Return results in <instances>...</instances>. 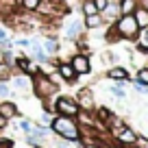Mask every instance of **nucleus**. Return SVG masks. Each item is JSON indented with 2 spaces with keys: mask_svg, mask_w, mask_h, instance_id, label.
<instances>
[{
  "mask_svg": "<svg viewBox=\"0 0 148 148\" xmlns=\"http://www.w3.org/2000/svg\"><path fill=\"white\" fill-rule=\"evenodd\" d=\"M50 131L57 133L59 137H63L65 142H81V124L76 122V118H68V116H55L50 122ZM81 146V144H79Z\"/></svg>",
  "mask_w": 148,
  "mask_h": 148,
  "instance_id": "obj_1",
  "label": "nucleus"
},
{
  "mask_svg": "<svg viewBox=\"0 0 148 148\" xmlns=\"http://www.w3.org/2000/svg\"><path fill=\"white\" fill-rule=\"evenodd\" d=\"M111 26H113V31L118 33L120 39H137V35H139V26H137V22H135L133 13L131 15H120Z\"/></svg>",
  "mask_w": 148,
  "mask_h": 148,
  "instance_id": "obj_2",
  "label": "nucleus"
},
{
  "mask_svg": "<svg viewBox=\"0 0 148 148\" xmlns=\"http://www.w3.org/2000/svg\"><path fill=\"white\" fill-rule=\"evenodd\" d=\"M31 87H33V92H35L39 98H50V96H55V94H57L59 85L52 83V81L48 79V74L37 72V74H33V76H31Z\"/></svg>",
  "mask_w": 148,
  "mask_h": 148,
  "instance_id": "obj_3",
  "label": "nucleus"
},
{
  "mask_svg": "<svg viewBox=\"0 0 148 148\" xmlns=\"http://www.w3.org/2000/svg\"><path fill=\"white\" fill-rule=\"evenodd\" d=\"M55 111H57V116H68V118H76L81 113V107L79 102L74 100V98L70 96H59L55 102Z\"/></svg>",
  "mask_w": 148,
  "mask_h": 148,
  "instance_id": "obj_4",
  "label": "nucleus"
},
{
  "mask_svg": "<svg viewBox=\"0 0 148 148\" xmlns=\"http://www.w3.org/2000/svg\"><path fill=\"white\" fill-rule=\"evenodd\" d=\"M15 70H18L20 74H24V76H33V74L42 72V68H39L31 57H26V55H22V57L15 59Z\"/></svg>",
  "mask_w": 148,
  "mask_h": 148,
  "instance_id": "obj_5",
  "label": "nucleus"
},
{
  "mask_svg": "<svg viewBox=\"0 0 148 148\" xmlns=\"http://www.w3.org/2000/svg\"><path fill=\"white\" fill-rule=\"evenodd\" d=\"M70 65L74 68V72L79 76H85V74L92 72V63H89V57L83 55V52H76V55L70 59Z\"/></svg>",
  "mask_w": 148,
  "mask_h": 148,
  "instance_id": "obj_6",
  "label": "nucleus"
},
{
  "mask_svg": "<svg viewBox=\"0 0 148 148\" xmlns=\"http://www.w3.org/2000/svg\"><path fill=\"white\" fill-rule=\"evenodd\" d=\"M57 74L61 76L63 83H76V79H79V74L74 72L70 61H59V63H57Z\"/></svg>",
  "mask_w": 148,
  "mask_h": 148,
  "instance_id": "obj_7",
  "label": "nucleus"
},
{
  "mask_svg": "<svg viewBox=\"0 0 148 148\" xmlns=\"http://www.w3.org/2000/svg\"><path fill=\"white\" fill-rule=\"evenodd\" d=\"M83 28H85V24L81 22V20H72V22L63 28V37L70 39V42H76L81 37V33H83Z\"/></svg>",
  "mask_w": 148,
  "mask_h": 148,
  "instance_id": "obj_8",
  "label": "nucleus"
},
{
  "mask_svg": "<svg viewBox=\"0 0 148 148\" xmlns=\"http://www.w3.org/2000/svg\"><path fill=\"white\" fill-rule=\"evenodd\" d=\"M74 100L79 102V107H81V111H94V94H92V89H81L79 92V96L74 98Z\"/></svg>",
  "mask_w": 148,
  "mask_h": 148,
  "instance_id": "obj_9",
  "label": "nucleus"
},
{
  "mask_svg": "<svg viewBox=\"0 0 148 148\" xmlns=\"http://www.w3.org/2000/svg\"><path fill=\"white\" fill-rule=\"evenodd\" d=\"M116 137H118V142H120L122 146H133L135 139H137V133H135L131 126H122V129L116 133Z\"/></svg>",
  "mask_w": 148,
  "mask_h": 148,
  "instance_id": "obj_10",
  "label": "nucleus"
},
{
  "mask_svg": "<svg viewBox=\"0 0 148 148\" xmlns=\"http://www.w3.org/2000/svg\"><path fill=\"white\" fill-rule=\"evenodd\" d=\"M0 116H5L7 120H13L15 116H20L18 105L11 102V100H2V102H0Z\"/></svg>",
  "mask_w": 148,
  "mask_h": 148,
  "instance_id": "obj_11",
  "label": "nucleus"
},
{
  "mask_svg": "<svg viewBox=\"0 0 148 148\" xmlns=\"http://www.w3.org/2000/svg\"><path fill=\"white\" fill-rule=\"evenodd\" d=\"M102 20H105V22H116L118 18H120V7H118V2H109V5H107V9L102 11Z\"/></svg>",
  "mask_w": 148,
  "mask_h": 148,
  "instance_id": "obj_12",
  "label": "nucleus"
},
{
  "mask_svg": "<svg viewBox=\"0 0 148 148\" xmlns=\"http://www.w3.org/2000/svg\"><path fill=\"white\" fill-rule=\"evenodd\" d=\"M107 76H109L111 81H129V72H126V68H122V65H113V68L107 72Z\"/></svg>",
  "mask_w": 148,
  "mask_h": 148,
  "instance_id": "obj_13",
  "label": "nucleus"
},
{
  "mask_svg": "<svg viewBox=\"0 0 148 148\" xmlns=\"http://www.w3.org/2000/svg\"><path fill=\"white\" fill-rule=\"evenodd\" d=\"M42 48L48 57H52V55L59 52V42H57L55 37H46V39H42Z\"/></svg>",
  "mask_w": 148,
  "mask_h": 148,
  "instance_id": "obj_14",
  "label": "nucleus"
},
{
  "mask_svg": "<svg viewBox=\"0 0 148 148\" xmlns=\"http://www.w3.org/2000/svg\"><path fill=\"white\" fill-rule=\"evenodd\" d=\"M133 18H135V22H137L139 31L148 26V11H146V9H142V7H139V5H137V9L133 11Z\"/></svg>",
  "mask_w": 148,
  "mask_h": 148,
  "instance_id": "obj_15",
  "label": "nucleus"
},
{
  "mask_svg": "<svg viewBox=\"0 0 148 148\" xmlns=\"http://www.w3.org/2000/svg\"><path fill=\"white\" fill-rule=\"evenodd\" d=\"M83 24H85V28H100L105 24V20H102L100 13H94V15H85Z\"/></svg>",
  "mask_w": 148,
  "mask_h": 148,
  "instance_id": "obj_16",
  "label": "nucleus"
},
{
  "mask_svg": "<svg viewBox=\"0 0 148 148\" xmlns=\"http://www.w3.org/2000/svg\"><path fill=\"white\" fill-rule=\"evenodd\" d=\"M39 7V0H18V9L24 13H35Z\"/></svg>",
  "mask_w": 148,
  "mask_h": 148,
  "instance_id": "obj_17",
  "label": "nucleus"
},
{
  "mask_svg": "<svg viewBox=\"0 0 148 148\" xmlns=\"http://www.w3.org/2000/svg\"><path fill=\"white\" fill-rule=\"evenodd\" d=\"M118 7H120V15H131L137 9V0H120Z\"/></svg>",
  "mask_w": 148,
  "mask_h": 148,
  "instance_id": "obj_18",
  "label": "nucleus"
},
{
  "mask_svg": "<svg viewBox=\"0 0 148 148\" xmlns=\"http://www.w3.org/2000/svg\"><path fill=\"white\" fill-rule=\"evenodd\" d=\"M124 83H126V81H118L116 85H111V87H109V92L113 94L116 98H120V100H124V98H126V92H124Z\"/></svg>",
  "mask_w": 148,
  "mask_h": 148,
  "instance_id": "obj_19",
  "label": "nucleus"
},
{
  "mask_svg": "<svg viewBox=\"0 0 148 148\" xmlns=\"http://www.w3.org/2000/svg\"><path fill=\"white\" fill-rule=\"evenodd\" d=\"M81 11H83V15H94V13H98L96 5H94V0H81Z\"/></svg>",
  "mask_w": 148,
  "mask_h": 148,
  "instance_id": "obj_20",
  "label": "nucleus"
},
{
  "mask_svg": "<svg viewBox=\"0 0 148 148\" xmlns=\"http://www.w3.org/2000/svg\"><path fill=\"white\" fill-rule=\"evenodd\" d=\"M13 87L18 89H28V85H31V76H13Z\"/></svg>",
  "mask_w": 148,
  "mask_h": 148,
  "instance_id": "obj_21",
  "label": "nucleus"
},
{
  "mask_svg": "<svg viewBox=\"0 0 148 148\" xmlns=\"http://www.w3.org/2000/svg\"><path fill=\"white\" fill-rule=\"evenodd\" d=\"M135 81L148 87V68H139V70H137V76H135Z\"/></svg>",
  "mask_w": 148,
  "mask_h": 148,
  "instance_id": "obj_22",
  "label": "nucleus"
},
{
  "mask_svg": "<svg viewBox=\"0 0 148 148\" xmlns=\"http://www.w3.org/2000/svg\"><path fill=\"white\" fill-rule=\"evenodd\" d=\"M15 92H11V87L7 83H0V98H5V100H9V98H13Z\"/></svg>",
  "mask_w": 148,
  "mask_h": 148,
  "instance_id": "obj_23",
  "label": "nucleus"
},
{
  "mask_svg": "<svg viewBox=\"0 0 148 148\" xmlns=\"http://www.w3.org/2000/svg\"><path fill=\"white\" fill-rule=\"evenodd\" d=\"M111 116H113V113H111V111L107 109V107H100V109H96V118H98L100 122H107Z\"/></svg>",
  "mask_w": 148,
  "mask_h": 148,
  "instance_id": "obj_24",
  "label": "nucleus"
},
{
  "mask_svg": "<svg viewBox=\"0 0 148 148\" xmlns=\"http://www.w3.org/2000/svg\"><path fill=\"white\" fill-rule=\"evenodd\" d=\"M20 129H22L26 135L33 133V122H31V120H22V122H20Z\"/></svg>",
  "mask_w": 148,
  "mask_h": 148,
  "instance_id": "obj_25",
  "label": "nucleus"
},
{
  "mask_svg": "<svg viewBox=\"0 0 148 148\" xmlns=\"http://www.w3.org/2000/svg\"><path fill=\"white\" fill-rule=\"evenodd\" d=\"M94 5H96L98 13H102V11L107 9V5H109V0H94Z\"/></svg>",
  "mask_w": 148,
  "mask_h": 148,
  "instance_id": "obj_26",
  "label": "nucleus"
},
{
  "mask_svg": "<svg viewBox=\"0 0 148 148\" xmlns=\"http://www.w3.org/2000/svg\"><path fill=\"white\" fill-rule=\"evenodd\" d=\"M133 146H135V148H148V139H146V137H139V135H137V139H135Z\"/></svg>",
  "mask_w": 148,
  "mask_h": 148,
  "instance_id": "obj_27",
  "label": "nucleus"
},
{
  "mask_svg": "<svg viewBox=\"0 0 148 148\" xmlns=\"http://www.w3.org/2000/svg\"><path fill=\"white\" fill-rule=\"evenodd\" d=\"M15 46H20V48H28V44H31V39L28 37H22V39H15Z\"/></svg>",
  "mask_w": 148,
  "mask_h": 148,
  "instance_id": "obj_28",
  "label": "nucleus"
},
{
  "mask_svg": "<svg viewBox=\"0 0 148 148\" xmlns=\"http://www.w3.org/2000/svg\"><path fill=\"white\" fill-rule=\"evenodd\" d=\"M133 87L137 89L139 94H148V87H146V85H142V83H137V81H133Z\"/></svg>",
  "mask_w": 148,
  "mask_h": 148,
  "instance_id": "obj_29",
  "label": "nucleus"
},
{
  "mask_svg": "<svg viewBox=\"0 0 148 148\" xmlns=\"http://www.w3.org/2000/svg\"><path fill=\"white\" fill-rule=\"evenodd\" d=\"M0 148H13V142L11 139H0Z\"/></svg>",
  "mask_w": 148,
  "mask_h": 148,
  "instance_id": "obj_30",
  "label": "nucleus"
},
{
  "mask_svg": "<svg viewBox=\"0 0 148 148\" xmlns=\"http://www.w3.org/2000/svg\"><path fill=\"white\" fill-rule=\"evenodd\" d=\"M142 31H144V33H142V44H146V46H148V26L142 28Z\"/></svg>",
  "mask_w": 148,
  "mask_h": 148,
  "instance_id": "obj_31",
  "label": "nucleus"
},
{
  "mask_svg": "<svg viewBox=\"0 0 148 148\" xmlns=\"http://www.w3.org/2000/svg\"><path fill=\"white\" fill-rule=\"evenodd\" d=\"M50 122H52V118L48 113H42V124H50Z\"/></svg>",
  "mask_w": 148,
  "mask_h": 148,
  "instance_id": "obj_32",
  "label": "nucleus"
},
{
  "mask_svg": "<svg viewBox=\"0 0 148 148\" xmlns=\"http://www.w3.org/2000/svg\"><path fill=\"white\" fill-rule=\"evenodd\" d=\"M137 50H139V52H144V55H148V46H146V44H142V42L137 44Z\"/></svg>",
  "mask_w": 148,
  "mask_h": 148,
  "instance_id": "obj_33",
  "label": "nucleus"
},
{
  "mask_svg": "<svg viewBox=\"0 0 148 148\" xmlns=\"http://www.w3.org/2000/svg\"><path fill=\"white\" fill-rule=\"evenodd\" d=\"M7 124H9V120H7L5 116H0V131H2V129H7Z\"/></svg>",
  "mask_w": 148,
  "mask_h": 148,
  "instance_id": "obj_34",
  "label": "nucleus"
},
{
  "mask_svg": "<svg viewBox=\"0 0 148 148\" xmlns=\"http://www.w3.org/2000/svg\"><path fill=\"white\" fill-rule=\"evenodd\" d=\"M137 5L142 7V9H146V11H148V0H137Z\"/></svg>",
  "mask_w": 148,
  "mask_h": 148,
  "instance_id": "obj_35",
  "label": "nucleus"
},
{
  "mask_svg": "<svg viewBox=\"0 0 148 148\" xmlns=\"http://www.w3.org/2000/svg\"><path fill=\"white\" fill-rule=\"evenodd\" d=\"M5 39H7V31H5V28H0V42H5Z\"/></svg>",
  "mask_w": 148,
  "mask_h": 148,
  "instance_id": "obj_36",
  "label": "nucleus"
},
{
  "mask_svg": "<svg viewBox=\"0 0 148 148\" xmlns=\"http://www.w3.org/2000/svg\"><path fill=\"white\" fill-rule=\"evenodd\" d=\"M129 148H131V146H129ZM133 148H135V146H133Z\"/></svg>",
  "mask_w": 148,
  "mask_h": 148,
  "instance_id": "obj_37",
  "label": "nucleus"
}]
</instances>
